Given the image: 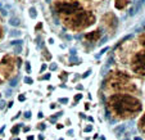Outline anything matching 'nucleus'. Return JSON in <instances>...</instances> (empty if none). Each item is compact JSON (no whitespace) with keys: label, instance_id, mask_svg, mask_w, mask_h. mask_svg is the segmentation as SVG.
<instances>
[{"label":"nucleus","instance_id":"obj_18","mask_svg":"<svg viewBox=\"0 0 145 140\" xmlns=\"http://www.w3.org/2000/svg\"><path fill=\"white\" fill-rule=\"evenodd\" d=\"M18 99H19V101H23L26 98H24V95H19V97H18Z\"/></svg>","mask_w":145,"mask_h":140},{"label":"nucleus","instance_id":"obj_3","mask_svg":"<svg viewBox=\"0 0 145 140\" xmlns=\"http://www.w3.org/2000/svg\"><path fill=\"white\" fill-rule=\"evenodd\" d=\"M132 68L136 73L145 76V53H139L135 57L134 63H132Z\"/></svg>","mask_w":145,"mask_h":140},{"label":"nucleus","instance_id":"obj_6","mask_svg":"<svg viewBox=\"0 0 145 140\" xmlns=\"http://www.w3.org/2000/svg\"><path fill=\"white\" fill-rule=\"evenodd\" d=\"M9 23L12 24V26H18V24H19V19H18V18H10V21H9Z\"/></svg>","mask_w":145,"mask_h":140},{"label":"nucleus","instance_id":"obj_9","mask_svg":"<svg viewBox=\"0 0 145 140\" xmlns=\"http://www.w3.org/2000/svg\"><path fill=\"white\" fill-rule=\"evenodd\" d=\"M30 15H31V18H36V9L35 8H30Z\"/></svg>","mask_w":145,"mask_h":140},{"label":"nucleus","instance_id":"obj_30","mask_svg":"<svg viewBox=\"0 0 145 140\" xmlns=\"http://www.w3.org/2000/svg\"><path fill=\"white\" fill-rule=\"evenodd\" d=\"M0 36H1V34H0Z\"/></svg>","mask_w":145,"mask_h":140},{"label":"nucleus","instance_id":"obj_13","mask_svg":"<svg viewBox=\"0 0 145 140\" xmlns=\"http://www.w3.org/2000/svg\"><path fill=\"white\" fill-rule=\"evenodd\" d=\"M24 82H26V84H28V85H31V84H32V78H30V77H24V80H23Z\"/></svg>","mask_w":145,"mask_h":140},{"label":"nucleus","instance_id":"obj_25","mask_svg":"<svg viewBox=\"0 0 145 140\" xmlns=\"http://www.w3.org/2000/svg\"><path fill=\"white\" fill-rule=\"evenodd\" d=\"M56 68V64H51L50 66V69H55Z\"/></svg>","mask_w":145,"mask_h":140},{"label":"nucleus","instance_id":"obj_15","mask_svg":"<svg viewBox=\"0 0 145 140\" xmlns=\"http://www.w3.org/2000/svg\"><path fill=\"white\" fill-rule=\"evenodd\" d=\"M21 50H22V48H21V45H18V46L15 48V49H14V52H15V53H21Z\"/></svg>","mask_w":145,"mask_h":140},{"label":"nucleus","instance_id":"obj_8","mask_svg":"<svg viewBox=\"0 0 145 140\" xmlns=\"http://www.w3.org/2000/svg\"><path fill=\"white\" fill-rule=\"evenodd\" d=\"M19 35H21L19 31H17V30H12L10 34H9V36H10V37H15V36H19Z\"/></svg>","mask_w":145,"mask_h":140},{"label":"nucleus","instance_id":"obj_23","mask_svg":"<svg viewBox=\"0 0 145 140\" xmlns=\"http://www.w3.org/2000/svg\"><path fill=\"white\" fill-rule=\"evenodd\" d=\"M49 77H50V73H49V75H45V76H44V77H42V78H44V80H48V78H49Z\"/></svg>","mask_w":145,"mask_h":140},{"label":"nucleus","instance_id":"obj_29","mask_svg":"<svg viewBox=\"0 0 145 140\" xmlns=\"http://www.w3.org/2000/svg\"><path fill=\"white\" fill-rule=\"evenodd\" d=\"M15 140H19V139H15Z\"/></svg>","mask_w":145,"mask_h":140},{"label":"nucleus","instance_id":"obj_1","mask_svg":"<svg viewBox=\"0 0 145 140\" xmlns=\"http://www.w3.org/2000/svg\"><path fill=\"white\" fill-rule=\"evenodd\" d=\"M109 107L112 112L117 114L118 117L122 118H128L134 117L136 113L141 111V103L136 98L131 95H125V94H117L113 95L109 99Z\"/></svg>","mask_w":145,"mask_h":140},{"label":"nucleus","instance_id":"obj_4","mask_svg":"<svg viewBox=\"0 0 145 140\" xmlns=\"http://www.w3.org/2000/svg\"><path fill=\"white\" fill-rule=\"evenodd\" d=\"M80 8V4L78 3H73V1H69V3H58L56 4V9L62 13H73L76 12L77 9Z\"/></svg>","mask_w":145,"mask_h":140},{"label":"nucleus","instance_id":"obj_11","mask_svg":"<svg viewBox=\"0 0 145 140\" xmlns=\"http://www.w3.org/2000/svg\"><path fill=\"white\" fill-rule=\"evenodd\" d=\"M22 43H23L22 40H13V41L10 43V45H21Z\"/></svg>","mask_w":145,"mask_h":140},{"label":"nucleus","instance_id":"obj_26","mask_svg":"<svg viewBox=\"0 0 145 140\" xmlns=\"http://www.w3.org/2000/svg\"><path fill=\"white\" fill-rule=\"evenodd\" d=\"M37 117H39V118H42V113H41V112H40L39 114H37Z\"/></svg>","mask_w":145,"mask_h":140},{"label":"nucleus","instance_id":"obj_12","mask_svg":"<svg viewBox=\"0 0 145 140\" xmlns=\"http://www.w3.org/2000/svg\"><path fill=\"white\" fill-rule=\"evenodd\" d=\"M17 82H18V77L13 78V80L10 81V86H12V87H13V86H15V85H17Z\"/></svg>","mask_w":145,"mask_h":140},{"label":"nucleus","instance_id":"obj_5","mask_svg":"<svg viewBox=\"0 0 145 140\" xmlns=\"http://www.w3.org/2000/svg\"><path fill=\"white\" fill-rule=\"evenodd\" d=\"M139 129H140L143 132H145V114L141 117V120L139 121Z\"/></svg>","mask_w":145,"mask_h":140},{"label":"nucleus","instance_id":"obj_14","mask_svg":"<svg viewBox=\"0 0 145 140\" xmlns=\"http://www.w3.org/2000/svg\"><path fill=\"white\" fill-rule=\"evenodd\" d=\"M26 71L30 73V71H31V66H30V62H26Z\"/></svg>","mask_w":145,"mask_h":140},{"label":"nucleus","instance_id":"obj_22","mask_svg":"<svg viewBox=\"0 0 145 140\" xmlns=\"http://www.w3.org/2000/svg\"><path fill=\"white\" fill-rule=\"evenodd\" d=\"M78 99H81V94H78V95H76V98H75V100H78Z\"/></svg>","mask_w":145,"mask_h":140},{"label":"nucleus","instance_id":"obj_28","mask_svg":"<svg viewBox=\"0 0 145 140\" xmlns=\"http://www.w3.org/2000/svg\"><path fill=\"white\" fill-rule=\"evenodd\" d=\"M144 45H145V39H144Z\"/></svg>","mask_w":145,"mask_h":140},{"label":"nucleus","instance_id":"obj_31","mask_svg":"<svg viewBox=\"0 0 145 140\" xmlns=\"http://www.w3.org/2000/svg\"><path fill=\"white\" fill-rule=\"evenodd\" d=\"M0 140H1V139H0Z\"/></svg>","mask_w":145,"mask_h":140},{"label":"nucleus","instance_id":"obj_17","mask_svg":"<svg viewBox=\"0 0 145 140\" xmlns=\"http://www.w3.org/2000/svg\"><path fill=\"white\" fill-rule=\"evenodd\" d=\"M59 103H68V99L63 98V99H59Z\"/></svg>","mask_w":145,"mask_h":140},{"label":"nucleus","instance_id":"obj_16","mask_svg":"<svg viewBox=\"0 0 145 140\" xmlns=\"http://www.w3.org/2000/svg\"><path fill=\"white\" fill-rule=\"evenodd\" d=\"M37 127H39L40 130H45V127H46V126H45V123H40V125L37 126Z\"/></svg>","mask_w":145,"mask_h":140},{"label":"nucleus","instance_id":"obj_27","mask_svg":"<svg viewBox=\"0 0 145 140\" xmlns=\"http://www.w3.org/2000/svg\"><path fill=\"white\" fill-rule=\"evenodd\" d=\"M27 140H33V136H28Z\"/></svg>","mask_w":145,"mask_h":140},{"label":"nucleus","instance_id":"obj_21","mask_svg":"<svg viewBox=\"0 0 145 140\" xmlns=\"http://www.w3.org/2000/svg\"><path fill=\"white\" fill-rule=\"evenodd\" d=\"M85 131H86V132H89V131H91V126H87L86 129H85Z\"/></svg>","mask_w":145,"mask_h":140},{"label":"nucleus","instance_id":"obj_24","mask_svg":"<svg viewBox=\"0 0 145 140\" xmlns=\"http://www.w3.org/2000/svg\"><path fill=\"white\" fill-rule=\"evenodd\" d=\"M4 129H5V126H3V127H1V129H0V135H1V134H3V132H4Z\"/></svg>","mask_w":145,"mask_h":140},{"label":"nucleus","instance_id":"obj_20","mask_svg":"<svg viewBox=\"0 0 145 140\" xmlns=\"http://www.w3.org/2000/svg\"><path fill=\"white\" fill-rule=\"evenodd\" d=\"M24 117H26V118H30V117H31V112H26V113H24Z\"/></svg>","mask_w":145,"mask_h":140},{"label":"nucleus","instance_id":"obj_2","mask_svg":"<svg viewBox=\"0 0 145 140\" xmlns=\"http://www.w3.org/2000/svg\"><path fill=\"white\" fill-rule=\"evenodd\" d=\"M90 21V17L87 13H84V12H81V13L76 14L73 18L71 19V24L75 28H82L85 26H87V24H90L91 22Z\"/></svg>","mask_w":145,"mask_h":140},{"label":"nucleus","instance_id":"obj_7","mask_svg":"<svg viewBox=\"0 0 145 140\" xmlns=\"http://www.w3.org/2000/svg\"><path fill=\"white\" fill-rule=\"evenodd\" d=\"M19 127H21V125H15L14 127H12V134H13V135H17V134L19 132Z\"/></svg>","mask_w":145,"mask_h":140},{"label":"nucleus","instance_id":"obj_10","mask_svg":"<svg viewBox=\"0 0 145 140\" xmlns=\"http://www.w3.org/2000/svg\"><path fill=\"white\" fill-rule=\"evenodd\" d=\"M100 35V31H95V34L93 35H87V39H95V37H98Z\"/></svg>","mask_w":145,"mask_h":140},{"label":"nucleus","instance_id":"obj_19","mask_svg":"<svg viewBox=\"0 0 145 140\" xmlns=\"http://www.w3.org/2000/svg\"><path fill=\"white\" fill-rule=\"evenodd\" d=\"M4 107H5V101H0V109H3Z\"/></svg>","mask_w":145,"mask_h":140}]
</instances>
